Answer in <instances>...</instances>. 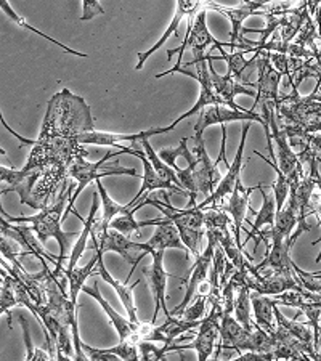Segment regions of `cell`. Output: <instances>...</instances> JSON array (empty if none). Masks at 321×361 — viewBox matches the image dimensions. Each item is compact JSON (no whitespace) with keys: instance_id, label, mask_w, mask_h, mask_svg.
Wrapping results in <instances>:
<instances>
[{"instance_id":"12","label":"cell","mask_w":321,"mask_h":361,"mask_svg":"<svg viewBox=\"0 0 321 361\" xmlns=\"http://www.w3.org/2000/svg\"><path fill=\"white\" fill-rule=\"evenodd\" d=\"M45 176V171L40 169H21V171H15V169H7L5 166H0V178L4 183H8L7 188L2 190V195L10 193V191H16L20 195L21 204H31V197L34 193V188L40 182V178Z\"/></svg>"},{"instance_id":"6","label":"cell","mask_w":321,"mask_h":361,"mask_svg":"<svg viewBox=\"0 0 321 361\" xmlns=\"http://www.w3.org/2000/svg\"><path fill=\"white\" fill-rule=\"evenodd\" d=\"M116 156V153H108L103 156V158L95 162V164H92V162H87L84 158L85 156H78L73 161L71 167H69V177L74 178L75 182H78V188L74 190V195L73 197H69V202H68V209L66 212H64V219L68 217V214L73 211L75 201H78V197L83 193V190L85 188L87 185L93 180H100L102 177H108V176H133V177H138V172L135 169H126V167H119L118 162H116L114 166L111 167H103L104 162H107L109 158H113Z\"/></svg>"},{"instance_id":"52","label":"cell","mask_w":321,"mask_h":361,"mask_svg":"<svg viewBox=\"0 0 321 361\" xmlns=\"http://www.w3.org/2000/svg\"><path fill=\"white\" fill-rule=\"evenodd\" d=\"M317 262H321V252L318 254V259H317Z\"/></svg>"},{"instance_id":"11","label":"cell","mask_w":321,"mask_h":361,"mask_svg":"<svg viewBox=\"0 0 321 361\" xmlns=\"http://www.w3.org/2000/svg\"><path fill=\"white\" fill-rule=\"evenodd\" d=\"M122 153H128V154H133L137 156V158L142 161L143 164V178H142V188H140L138 195H135V197L127 204V211H132L133 206H138L140 204V200L147 195V193H151V191L155 190H169V191H174V193L177 195H182V196H190V193L186 190H182L178 188L177 185L174 183H169L166 182V180H162L159 177V173L156 172V169L153 167V164H151V161L147 158V154L142 153L140 149H135V148H127L124 147L121 149Z\"/></svg>"},{"instance_id":"18","label":"cell","mask_w":321,"mask_h":361,"mask_svg":"<svg viewBox=\"0 0 321 361\" xmlns=\"http://www.w3.org/2000/svg\"><path fill=\"white\" fill-rule=\"evenodd\" d=\"M148 225H156V231L153 238L143 244V249L147 250V254L153 252V250H162V252H164L167 249L188 250V247H186L185 243L182 241V236H180L177 226H175L171 220H147V222H140V228Z\"/></svg>"},{"instance_id":"33","label":"cell","mask_w":321,"mask_h":361,"mask_svg":"<svg viewBox=\"0 0 321 361\" xmlns=\"http://www.w3.org/2000/svg\"><path fill=\"white\" fill-rule=\"evenodd\" d=\"M220 54H222L220 56H212V61L225 60L226 65H229V74L236 80V82L243 80V73L246 71L250 65H255L257 58H259V54H257L253 60L248 61L244 60V51H238V54H225L224 49L220 50Z\"/></svg>"},{"instance_id":"51","label":"cell","mask_w":321,"mask_h":361,"mask_svg":"<svg viewBox=\"0 0 321 361\" xmlns=\"http://www.w3.org/2000/svg\"><path fill=\"white\" fill-rule=\"evenodd\" d=\"M56 361H75V358H71L69 355H63L60 352H56Z\"/></svg>"},{"instance_id":"29","label":"cell","mask_w":321,"mask_h":361,"mask_svg":"<svg viewBox=\"0 0 321 361\" xmlns=\"http://www.w3.org/2000/svg\"><path fill=\"white\" fill-rule=\"evenodd\" d=\"M95 265H98V254L93 255L85 267H75L73 271H64V275L68 278L69 299H71L73 305L78 307L79 293L84 289L85 279L93 275V269H95Z\"/></svg>"},{"instance_id":"38","label":"cell","mask_w":321,"mask_h":361,"mask_svg":"<svg viewBox=\"0 0 321 361\" xmlns=\"http://www.w3.org/2000/svg\"><path fill=\"white\" fill-rule=\"evenodd\" d=\"M21 319V328H23V336H25V343H26V360L25 361H55L52 358V355L45 348H36L31 342V334H29V323L28 319L20 315Z\"/></svg>"},{"instance_id":"26","label":"cell","mask_w":321,"mask_h":361,"mask_svg":"<svg viewBox=\"0 0 321 361\" xmlns=\"http://www.w3.org/2000/svg\"><path fill=\"white\" fill-rule=\"evenodd\" d=\"M97 250L98 254V275H100L104 281H107L108 284H111L113 286V289L116 290V294H118V297L122 302V305L126 307L127 310V315H128V319H131V323L135 326V328L138 329V326L142 324V322L137 318V308H135V304H133V297H132V290L135 289L137 284H140V279L135 283L132 284V286H126V284H122L121 281H118V279H114L113 276L109 275V271L107 270V267H104V262H103V252L102 250Z\"/></svg>"},{"instance_id":"42","label":"cell","mask_w":321,"mask_h":361,"mask_svg":"<svg viewBox=\"0 0 321 361\" xmlns=\"http://www.w3.org/2000/svg\"><path fill=\"white\" fill-rule=\"evenodd\" d=\"M209 300V295H198L195 304L190 305L186 310L182 313V318L186 322H202L206 318V302Z\"/></svg>"},{"instance_id":"13","label":"cell","mask_w":321,"mask_h":361,"mask_svg":"<svg viewBox=\"0 0 321 361\" xmlns=\"http://www.w3.org/2000/svg\"><path fill=\"white\" fill-rule=\"evenodd\" d=\"M249 129H250V122H244L241 143H239L238 153L235 156V162H233L231 166H229V172H226V176L222 178V182L217 186V190H215L211 196L206 197V200H204L201 204H198V207H200L201 211L206 206H212L211 209H219L220 202L224 201L226 196H230L233 193V190H235L236 183L239 182V180H241L243 154H244V147H246V137H248Z\"/></svg>"},{"instance_id":"1","label":"cell","mask_w":321,"mask_h":361,"mask_svg":"<svg viewBox=\"0 0 321 361\" xmlns=\"http://www.w3.org/2000/svg\"><path fill=\"white\" fill-rule=\"evenodd\" d=\"M73 190H74V185H69L66 180V182L63 183L60 196H58V200L55 201L54 206L44 209V211H40L37 215H32V217H11V215L5 214V211H2V217L5 220H8L10 224H25V222L31 224L34 235L37 236V240L40 241L42 246H45L47 241L52 240V238L58 241V246H60V257H58V265L54 273L58 279V284H60V289L66 295H69V293L66 290L68 278L64 275L63 260L66 257L68 249H71L73 238L80 236V233H64L61 230V222L64 219V212H66L68 209L69 195L73 193Z\"/></svg>"},{"instance_id":"20","label":"cell","mask_w":321,"mask_h":361,"mask_svg":"<svg viewBox=\"0 0 321 361\" xmlns=\"http://www.w3.org/2000/svg\"><path fill=\"white\" fill-rule=\"evenodd\" d=\"M262 188V185H257L254 188H246L241 183V180L236 183L235 190H233V193L229 197V204L224 207H220L219 211H224V212H229L233 219V236H235V241L239 247L243 249V244L241 240H239V235H241V225L244 222V217H246V212L249 211V197L250 193H253L254 190H259Z\"/></svg>"},{"instance_id":"10","label":"cell","mask_w":321,"mask_h":361,"mask_svg":"<svg viewBox=\"0 0 321 361\" xmlns=\"http://www.w3.org/2000/svg\"><path fill=\"white\" fill-rule=\"evenodd\" d=\"M93 249H98L102 250V252H116L122 255V259H124L128 265L132 267V271L128 273L127 279L132 278V273L135 271L137 265L140 264V260L145 254H147V250L143 249V244L140 243H133L128 240L126 235H122L119 231H114V230H109L107 235H102L98 238V244Z\"/></svg>"},{"instance_id":"3","label":"cell","mask_w":321,"mask_h":361,"mask_svg":"<svg viewBox=\"0 0 321 361\" xmlns=\"http://www.w3.org/2000/svg\"><path fill=\"white\" fill-rule=\"evenodd\" d=\"M257 74H259V82H257V95L255 106H260V116L264 119V130L267 135L268 151H270L273 162H275V149H273L272 133L279 129L277 122V109L279 104V80L283 74L277 71L268 58V51H260L257 58Z\"/></svg>"},{"instance_id":"4","label":"cell","mask_w":321,"mask_h":361,"mask_svg":"<svg viewBox=\"0 0 321 361\" xmlns=\"http://www.w3.org/2000/svg\"><path fill=\"white\" fill-rule=\"evenodd\" d=\"M195 154H196V162L188 166V169H182L177 173V177L182 183L183 188L190 193V206L195 207L196 197L198 196H211L217 186L222 182L220 172H219V162H212L209 159L207 151L204 148V142H195Z\"/></svg>"},{"instance_id":"24","label":"cell","mask_w":321,"mask_h":361,"mask_svg":"<svg viewBox=\"0 0 321 361\" xmlns=\"http://www.w3.org/2000/svg\"><path fill=\"white\" fill-rule=\"evenodd\" d=\"M159 133H166V127L162 129H151V130H143L138 133H108V132H87L83 133V135L78 137V142L83 145L89 143V145H113V147H119L121 149L124 147H121V142H142L145 138H150L153 135H159Z\"/></svg>"},{"instance_id":"53","label":"cell","mask_w":321,"mask_h":361,"mask_svg":"<svg viewBox=\"0 0 321 361\" xmlns=\"http://www.w3.org/2000/svg\"><path fill=\"white\" fill-rule=\"evenodd\" d=\"M211 361H220V360H219L217 357H215V358H214V360H211Z\"/></svg>"},{"instance_id":"17","label":"cell","mask_w":321,"mask_h":361,"mask_svg":"<svg viewBox=\"0 0 321 361\" xmlns=\"http://www.w3.org/2000/svg\"><path fill=\"white\" fill-rule=\"evenodd\" d=\"M150 254L153 255V265H151L150 271L148 269H145L143 273L150 278L151 290H153V295H155V313H153V318H151V323L155 324L161 308L162 312H164L166 318L172 317V313L167 310V305H166V283H167V278L171 275L164 270V252H162V250H153V252Z\"/></svg>"},{"instance_id":"36","label":"cell","mask_w":321,"mask_h":361,"mask_svg":"<svg viewBox=\"0 0 321 361\" xmlns=\"http://www.w3.org/2000/svg\"><path fill=\"white\" fill-rule=\"evenodd\" d=\"M2 289H0V312H2V315L7 313L8 317V326L11 328V315H10V310L13 307H18V299H16V293H15V288H13V279H11L10 275L5 273V270H2Z\"/></svg>"},{"instance_id":"32","label":"cell","mask_w":321,"mask_h":361,"mask_svg":"<svg viewBox=\"0 0 321 361\" xmlns=\"http://www.w3.org/2000/svg\"><path fill=\"white\" fill-rule=\"evenodd\" d=\"M275 318H277V324L281 326L291 336H294L296 339H299L301 342L307 343V345H313L315 347V334L308 328V324L299 323L297 319H289L286 318L281 312L278 310V307H275Z\"/></svg>"},{"instance_id":"40","label":"cell","mask_w":321,"mask_h":361,"mask_svg":"<svg viewBox=\"0 0 321 361\" xmlns=\"http://www.w3.org/2000/svg\"><path fill=\"white\" fill-rule=\"evenodd\" d=\"M109 230L119 231V233H122V235L128 236V235H132L133 231L140 230V222H137V220L133 219V212L128 211L126 214L118 215V217L111 222Z\"/></svg>"},{"instance_id":"9","label":"cell","mask_w":321,"mask_h":361,"mask_svg":"<svg viewBox=\"0 0 321 361\" xmlns=\"http://www.w3.org/2000/svg\"><path fill=\"white\" fill-rule=\"evenodd\" d=\"M246 284L253 293H259L262 295H279L288 293V290H297V293L302 294H312L308 293L307 289H303V286L299 283V275L296 278H288L273 273V275L262 276L260 271L257 270L250 262L248 264L246 270Z\"/></svg>"},{"instance_id":"44","label":"cell","mask_w":321,"mask_h":361,"mask_svg":"<svg viewBox=\"0 0 321 361\" xmlns=\"http://www.w3.org/2000/svg\"><path fill=\"white\" fill-rule=\"evenodd\" d=\"M140 360L142 361H166V347L157 348L155 342H140L138 343Z\"/></svg>"},{"instance_id":"16","label":"cell","mask_w":321,"mask_h":361,"mask_svg":"<svg viewBox=\"0 0 321 361\" xmlns=\"http://www.w3.org/2000/svg\"><path fill=\"white\" fill-rule=\"evenodd\" d=\"M272 138L275 140L277 148H278V167L279 171L284 173V177L288 178L291 188H296L303 180V164L299 161V156H297L296 151L291 148L288 142V137H286L284 130L279 127L277 132L272 133Z\"/></svg>"},{"instance_id":"23","label":"cell","mask_w":321,"mask_h":361,"mask_svg":"<svg viewBox=\"0 0 321 361\" xmlns=\"http://www.w3.org/2000/svg\"><path fill=\"white\" fill-rule=\"evenodd\" d=\"M2 233H4V236H10L15 243H18L20 247H26L29 254L36 255V257L40 260V264H44L45 259H49L50 262H54L55 267L58 265V262L42 247V244H40V241L37 240V236L32 235L34 233L32 228L13 225L4 219L2 220Z\"/></svg>"},{"instance_id":"5","label":"cell","mask_w":321,"mask_h":361,"mask_svg":"<svg viewBox=\"0 0 321 361\" xmlns=\"http://www.w3.org/2000/svg\"><path fill=\"white\" fill-rule=\"evenodd\" d=\"M164 200H166V204L156 200H145L140 202L138 206L133 207L132 212L135 214L140 207L145 206V204H151V206L159 209V211L166 215V219L171 220V222L177 226L180 236H182V241L185 243V246L188 247L190 252L195 255V259L200 257L198 246H200L202 236L206 235L207 231L206 224H204V212L198 206L185 209V211L175 209L171 206V202H169V195L166 193H164Z\"/></svg>"},{"instance_id":"49","label":"cell","mask_w":321,"mask_h":361,"mask_svg":"<svg viewBox=\"0 0 321 361\" xmlns=\"http://www.w3.org/2000/svg\"><path fill=\"white\" fill-rule=\"evenodd\" d=\"M310 16H315V23H317L318 29V40H320V51H321V2H307Z\"/></svg>"},{"instance_id":"21","label":"cell","mask_w":321,"mask_h":361,"mask_svg":"<svg viewBox=\"0 0 321 361\" xmlns=\"http://www.w3.org/2000/svg\"><path fill=\"white\" fill-rule=\"evenodd\" d=\"M83 293L89 294L90 297H93V299L98 302V304L102 305L104 313H107L109 318V322L113 323L121 342H131V343H135V345H138V343L142 342V339H140V336L137 333V328L131 323V319H126L124 317L119 315V313L116 312L114 308L103 299L100 294V289H98L97 284H93V286H84Z\"/></svg>"},{"instance_id":"35","label":"cell","mask_w":321,"mask_h":361,"mask_svg":"<svg viewBox=\"0 0 321 361\" xmlns=\"http://www.w3.org/2000/svg\"><path fill=\"white\" fill-rule=\"evenodd\" d=\"M142 147L145 148V151H147V154H148V159L151 161V164H153V167L156 169V172L159 173V177L162 178V180H166V182H169V183H174V185H177L178 188H182V190H185L183 186H182V183H180V180H178V177H177V172L174 171L172 167H169L164 161H162L159 156H157V153L156 151L151 148V145H150V142H148V138H145V140H142Z\"/></svg>"},{"instance_id":"47","label":"cell","mask_w":321,"mask_h":361,"mask_svg":"<svg viewBox=\"0 0 321 361\" xmlns=\"http://www.w3.org/2000/svg\"><path fill=\"white\" fill-rule=\"evenodd\" d=\"M97 15H104V8L97 0H85L84 2V15L80 16V21H89L95 18Z\"/></svg>"},{"instance_id":"30","label":"cell","mask_w":321,"mask_h":361,"mask_svg":"<svg viewBox=\"0 0 321 361\" xmlns=\"http://www.w3.org/2000/svg\"><path fill=\"white\" fill-rule=\"evenodd\" d=\"M262 195H264V206L259 212H255L253 207H249L250 214L255 215V222L253 225V230L248 233V240L246 243L250 240V238H255L259 235V230L262 228L264 225H270L275 226V220H277V201H275V195H270V193H264L262 191Z\"/></svg>"},{"instance_id":"39","label":"cell","mask_w":321,"mask_h":361,"mask_svg":"<svg viewBox=\"0 0 321 361\" xmlns=\"http://www.w3.org/2000/svg\"><path fill=\"white\" fill-rule=\"evenodd\" d=\"M317 37H318V29L315 27V23L310 16V18L307 20L305 25H303V27L301 29L299 36L296 37L294 44L301 45V47H303V49H307L310 51H315V54H321L320 49L317 47V40H318Z\"/></svg>"},{"instance_id":"25","label":"cell","mask_w":321,"mask_h":361,"mask_svg":"<svg viewBox=\"0 0 321 361\" xmlns=\"http://www.w3.org/2000/svg\"><path fill=\"white\" fill-rule=\"evenodd\" d=\"M202 8H207V2H195V0H190V2H186V0H178V2H177V11H175V16H174V20L171 23V26L167 27V31L164 32V36L161 37V40H157V42L153 47H151L148 51H145V54H138V63H137L135 69H138V71H140V69L143 68L145 61H147L148 58L153 55L155 51L159 49L161 45L166 44V40L169 39V36H171L172 32L175 34V36H177V27H178L180 21H182L183 16H186V15H190V16L198 15V13H200V11H202Z\"/></svg>"},{"instance_id":"7","label":"cell","mask_w":321,"mask_h":361,"mask_svg":"<svg viewBox=\"0 0 321 361\" xmlns=\"http://www.w3.org/2000/svg\"><path fill=\"white\" fill-rule=\"evenodd\" d=\"M206 15H207L206 10L200 11V13H198V16H196L195 25H193V27L188 31V36L185 37L183 44L180 45L178 49L167 50V58H169V60H171L174 54H178V61H177V65H175L172 69H169V71L161 73V74H156V79H161V78H164V75L172 74V73H178L180 69H182L183 51L186 49L191 50V54H193V56H195V58H193L191 63H186L185 66H193V65H196V63H200L201 60H204V58L207 56L206 49H207L209 45H215L219 50L224 49V45H222L219 40L215 39L211 32H209L207 25H206Z\"/></svg>"},{"instance_id":"2","label":"cell","mask_w":321,"mask_h":361,"mask_svg":"<svg viewBox=\"0 0 321 361\" xmlns=\"http://www.w3.org/2000/svg\"><path fill=\"white\" fill-rule=\"evenodd\" d=\"M87 132H93L89 104L64 89L49 102L42 132L37 140L47 142L56 138H75Z\"/></svg>"},{"instance_id":"14","label":"cell","mask_w":321,"mask_h":361,"mask_svg":"<svg viewBox=\"0 0 321 361\" xmlns=\"http://www.w3.org/2000/svg\"><path fill=\"white\" fill-rule=\"evenodd\" d=\"M235 121H244V122H259L264 126V119L260 114L254 111H235V109L225 108V106H207L200 113V119H198L195 126V142L202 140V133L209 126L220 124L226 126L229 122Z\"/></svg>"},{"instance_id":"15","label":"cell","mask_w":321,"mask_h":361,"mask_svg":"<svg viewBox=\"0 0 321 361\" xmlns=\"http://www.w3.org/2000/svg\"><path fill=\"white\" fill-rule=\"evenodd\" d=\"M267 5L268 2H259V0H244L238 8H230V7H222V5L207 2V8L217 10L222 15L229 16L231 21V40H233V42L229 44V47L235 49L236 40L239 42V45H246V39L243 37V23L246 21V18H249L250 15L265 13Z\"/></svg>"},{"instance_id":"19","label":"cell","mask_w":321,"mask_h":361,"mask_svg":"<svg viewBox=\"0 0 321 361\" xmlns=\"http://www.w3.org/2000/svg\"><path fill=\"white\" fill-rule=\"evenodd\" d=\"M291 240V238H289ZM289 240H272V246H268L267 257L260 265H257V270L272 269L275 275L296 278V264L291 259V241Z\"/></svg>"},{"instance_id":"8","label":"cell","mask_w":321,"mask_h":361,"mask_svg":"<svg viewBox=\"0 0 321 361\" xmlns=\"http://www.w3.org/2000/svg\"><path fill=\"white\" fill-rule=\"evenodd\" d=\"M206 236H207L206 250H204L202 254H200V257H196L195 267H193V271H191V276L188 281V288H186V294L182 299V302H180L177 307H174L172 317H182V313L186 310V305H188L193 297L196 295L198 289H200L202 284L206 283L207 271H209V269H211V264L214 262L215 249H217V246H219L220 231L219 230H207Z\"/></svg>"},{"instance_id":"31","label":"cell","mask_w":321,"mask_h":361,"mask_svg":"<svg viewBox=\"0 0 321 361\" xmlns=\"http://www.w3.org/2000/svg\"><path fill=\"white\" fill-rule=\"evenodd\" d=\"M235 318L238 323L248 331L260 329L255 322L250 318V289L248 286H241L236 289L235 297Z\"/></svg>"},{"instance_id":"27","label":"cell","mask_w":321,"mask_h":361,"mask_svg":"<svg viewBox=\"0 0 321 361\" xmlns=\"http://www.w3.org/2000/svg\"><path fill=\"white\" fill-rule=\"evenodd\" d=\"M250 304H253L255 323L265 333L273 334L277 331L275 324V307L277 300L259 293H250Z\"/></svg>"},{"instance_id":"41","label":"cell","mask_w":321,"mask_h":361,"mask_svg":"<svg viewBox=\"0 0 321 361\" xmlns=\"http://www.w3.org/2000/svg\"><path fill=\"white\" fill-rule=\"evenodd\" d=\"M204 224H206V230L226 231L230 225V219L226 217V214L224 211H219V209H209V211L204 212Z\"/></svg>"},{"instance_id":"28","label":"cell","mask_w":321,"mask_h":361,"mask_svg":"<svg viewBox=\"0 0 321 361\" xmlns=\"http://www.w3.org/2000/svg\"><path fill=\"white\" fill-rule=\"evenodd\" d=\"M98 197H100V195H98L95 191V193H93V200H92L90 214H89V217L85 219L84 231L80 233L78 243H75L73 246L71 257H69V265L64 271H73L75 267H78V260L80 259V255L84 254V250L87 247V240H89V236H93V230H95V225H97V220H98Z\"/></svg>"},{"instance_id":"22","label":"cell","mask_w":321,"mask_h":361,"mask_svg":"<svg viewBox=\"0 0 321 361\" xmlns=\"http://www.w3.org/2000/svg\"><path fill=\"white\" fill-rule=\"evenodd\" d=\"M207 61H209V69H211V78H212L214 89H215V92H217V95L220 97V100L224 102L225 104H229L230 109H235V111H246V109L236 106V104H235V97L236 95L255 97L257 92H250L249 89H246V87H243L241 84L236 82V80L233 79L230 74L220 75L212 68L211 55H207Z\"/></svg>"},{"instance_id":"48","label":"cell","mask_w":321,"mask_h":361,"mask_svg":"<svg viewBox=\"0 0 321 361\" xmlns=\"http://www.w3.org/2000/svg\"><path fill=\"white\" fill-rule=\"evenodd\" d=\"M226 361H275V357H273V352H267V353L246 352V353L239 355L238 358H231Z\"/></svg>"},{"instance_id":"34","label":"cell","mask_w":321,"mask_h":361,"mask_svg":"<svg viewBox=\"0 0 321 361\" xmlns=\"http://www.w3.org/2000/svg\"><path fill=\"white\" fill-rule=\"evenodd\" d=\"M0 8H2V10L5 11V15H7L10 20H13V21L16 23V25H18V26H21V27H26V29H28V31H32V32H36V34H37V36H40V37H44L45 40H50V42H52V44H55V45H58V47H60V49H63L64 51H66V54H71V55H75V56H80V58H87V56H89V55H87V54H80V51H75V50H73V49H69V47H66V45H63V44H60V42H58V40H55L54 37L47 36V34H45V32H40V31H39V29H36V27H32V26H31V25H29V23H28V21L25 20V18H23V16H21V15H18V13H16V11H15L13 8H11V5H10L8 2H0Z\"/></svg>"},{"instance_id":"50","label":"cell","mask_w":321,"mask_h":361,"mask_svg":"<svg viewBox=\"0 0 321 361\" xmlns=\"http://www.w3.org/2000/svg\"><path fill=\"white\" fill-rule=\"evenodd\" d=\"M303 147H308L310 148L315 154H317V158H318V162H321V133H317V135H308V138H307V143L303 145ZM302 147V148H303ZM301 148V149H302ZM299 149V151H301ZM299 151H297V153H299Z\"/></svg>"},{"instance_id":"37","label":"cell","mask_w":321,"mask_h":361,"mask_svg":"<svg viewBox=\"0 0 321 361\" xmlns=\"http://www.w3.org/2000/svg\"><path fill=\"white\" fill-rule=\"evenodd\" d=\"M157 156H159V158L164 161L169 167H172L177 173L182 171V169L177 166V162H175V159H177L178 156H183L186 162H188V166L193 164V162H196V154L190 153L188 147H186V138L180 140V145L177 148H164L157 153Z\"/></svg>"},{"instance_id":"43","label":"cell","mask_w":321,"mask_h":361,"mask_svg":"<svg viewBox=\"0 0 321 361\" xmlns=\"http://www.w3.org/2000/svg\"><path fill=\"white\" fill-rule=\"evenodd\" d=\"M108 353H113L116 357L122 358L124 361H142L140 360V352H138V345L131 342H119L118 345L113 348H104Z\"/></svg>"},{"instance_id":"46","label":"cell","mask_w":321,"mask_h":361,"mask_svg":"<svg viewBox=\"0 0 321 361\" xmlns=\"http://www.w3.org/2000/svg\"><path fill=\"white\" fill-rule=\"evenodd\" d=\"M83 348L84 352L87 353V357H89L92 361H124L119 357H116L113 353H108L104 348H93L90 345H87V343L83 342Z\"/></svg>"},{"instance_id":"45","label":"cell","mask_w":321,"mask_h":361,"mask_svg":"<svg viewBox=\"0 0 321 361\" xmlns=\"http://www.w3.org/2000/svg\"><path fill=\"white\" fill-rule=\"evenodd\" d=\"M71 326L63 324L60 328V333H58V339H56V352H60L63 355H69L73 357L74 352V342H71V333H69Z\"/></svg>"}]
</instances>
